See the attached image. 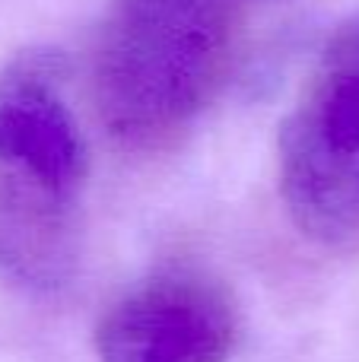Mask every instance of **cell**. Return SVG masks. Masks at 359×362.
<instances>
[{"instance_id": "cell-1", "label": "cell", "mask_w": 359, "mask_h": 362, "mask_svg": "<svg viewBox=\"0 0 359 362\" xmlns=\"http://www.w3.org/2000/svg\"><path fill=\"white\" fill-rule=\"evenodd\" d=\"M242 0H112L93 54V99L131 153L169 150L226 83Z\"/></svg>"}, {"instance_id": "cell-2", "label": "cell", "mask_w": 359, "mask_h": 362, "mask_svg": "<svg viewBox=\"0 0 359 362\" xmlns=\"http://www.w3.org/2000/svg\"><path fill=\"white\" fill-rule=\"evenodd\" d=\"M277 175L299 235L359 245V13L324 42L277 140Z\"/></svg>"}, {"instance_id": "cell-3", "label": "cell", "mask_w": 359, "mask_h": 362, "mask_svg": "<svg viewBox=\"0 0 359 362\" xmlns=\"http://www.w3.org/2000/svg\"><path fill=\"white\" fill-rule=\"evenodd\" d=\"M239 308L220 276L172 264L127 289L95 331L99 362H226Z\"/></svg>"}, {"instance_id": "cell-4", "label": "cell", "mask_w": 359, "mask_h": 362, "mask_svg": "<svg viewBox=\"0 0 359 362\" xmlns=\"http://www.w3.org/2000/svg\"><path fill=\"white\" fill-rule=\"evenodd\" d=\"M0 165L83 191L86 144L64 102L57 51H25L0 70Z\"/></svg>"}, {"instance_id": "cell-5", "label": "cell", "mask_w": 359, "mask_h": 362, "mask_svg": "<svg viewBox=\"0 0 359 362\" xmlns=\"http://www.w3.org/2000/svg\"><path fill=\"white\" fill-rule=\"evenodd\" d=\"M80 194L0 165V276L25 293L48 296L76 264Z\"/></svg>"}]
</instances>
